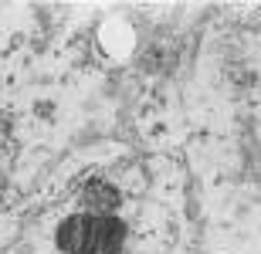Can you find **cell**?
Listing matches in <instances>:
<instances>
[{
    "label": "cell",
    "mask_w": 261,
    "mask_h": 254,
    "mask_svg": "<svg viewBox=\"0 0 261 254\" xmlns=\"http://www.w3.org/2000/svg\"><path fill=\"white\" fill-rule=\"evenodd\" d=\"M61 247L75 254H112L122 241V224L116 220H68L61 227Z\"/></svg>",
    "instance_id": "6da1fadb"
}]
</instances>
